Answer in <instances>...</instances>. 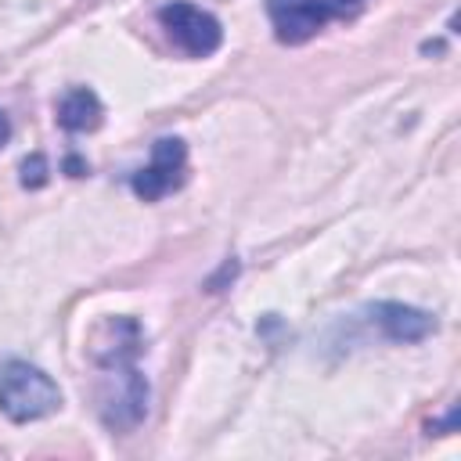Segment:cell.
<instances>
[{
  "mask_svg": "<svg viewBox=\"0 0 461 461\" xmlns=\"http://www.w3.org/2000/svg\"><path fill=\"white\" fill-rule=\"evenodd\" d=\"M144 349V331L133 317H108L90 335V360L101 371L97 411L112 432L140 425L148 411V382L137 371V353Z\"/></svg>",
  "mask_w": 461,
  "mask_h": 461,
  "instance_id": "6da1fadb",
  "label": "cell"
},
{
  "mask_svg": "<svg viewBox=\"0 0 461 461\" xmlns=\"http://www.w3.org/2000/svg\"><path fill=\"white\" fill-rule=\"evenodd\" d=\"M58 407H61V389L43 367L18 357L0 364V411L11 421H36L54 414Z\"/></svg>",
  "mask_w": 461,
  "mask_h": 461,
  "instance_id": "7a4b0ae2",
  "label": "cell"
},
{
  "mask_svg": "<svg viewBox=\"0 0 461 461\" xmlns=\"http://www.w3.org/2000/svg\"><path fill=\"white\" fill-rule=\"evenodd\" d=\"M360 7L364 0H267L274 36L288 47L313 40L331 18H346Z\"/></svg>",
  "mask_w": 461,
  "mask_h": 461,
  "instance_id": "3957f363",
  "label": "cell"
},
{
  "mask_svg": "<svg viewBox=\"0 0 461 461\" xmlns=\"http://www.w3.org/2000/svg\"><path fill=\"white\" fill-rule=\"evenodd\" d=\"M158 25L166 29V36L191 58H209L220 50L223 43V29L220 22L202 11L198 4H187V0H173V4H162L158 7Z\"/></svg>",
  "mask_w": 461,
  "mask_h": 461,
  "instance_id": "277c9868",
  "label": "cell"
},
{
  "mask_svg": "<svg viewBox=\"0 0 461 461\" xmlns=\"http://www.w3.org/2000/svg\"><path fill=\"white\" fill-rule=\"evenodd\" d=\"M187 180V144L180 137H158L151 148V162L130 176V187L140 202H158L180 191Z\"/></svg>",
  "mask_w": 461,
  "mask_h": 461,
  "instance_id": "5b68a950",
  "label": "cell"
},
{
  "mask_svg": "<svg viewBox=\"0 0 461 461\" xmlns=\"http://www.w3.org/2000/svg\"><path fill=\"white\" fill-rule=\"evenodd\" d=\"M371 324L389 339V342H421L436 331V317H429L425 310L403 306V303H375L367 306Z\"/></svg>",
  "mask_w": 461,
  "mask_h": 461,
  "instance_id": "8992f818",
  "label": "cell"
},
{
  "mask_svg": "<svg viewBox=\"0 0 461 461\" xmlns=\"http://www.w3.org/2000/svg\"><path fill=\"white\" fill-rule=\"evenodd\" d=\"M104 119V108H101V97L86 86H72L61 101H58V122L68 130V133H86V130H97Z\"/></svg>",
  "mask_w": 461,
  "mask_h": 461,
  "instance_id": "52a82bcc",
  "label": "cell"
},
{
  "mask_svg": "<svg viewBox=\"0 0 461 461\" xmlns=\"http://www.w3.org/2000/svg\"><path fill=\"white\" fill-rule=\"evenodd\" d=\"M22 184L25 187H43L47 184V158L43 155H32L22 162Z\"/></svg>",
  "mask_w": 461,
  "mask_h": 461,
  "instance_id": "ba28073f",
  "label": "cell"
},
{
  "mask_svg": "<svg viewBox=\"0 0 461 461\" xmlns=\"http://www.w3.org/2000/svg\"><path fill=\"white\" fill-rule=\"evenodd\" d=\"M65 169H68V176H83V173H86V162H83L79 155H68V158H65Z\"/></svg>",
  "mask_w": 461,
  "mask_h": 461,
  "instance_id": "9c48e42d",
  "label": "cell"
},
{
  "mask_svg": "<svg viewBox=\"0 0 461 461\" xmlns=\"http://www.w3.org/2000/svg\"><path fill=\"white\" fill-rule=\"evenodd\" d=\"M7 137H11V122H7V115L0 112V148L7 144Z\"/></svg>",
  "mask_w": 461,
  "mask_h": 461,
  "instance_id": "30bf717a",
  "label": "cell"
}]
</instances>
